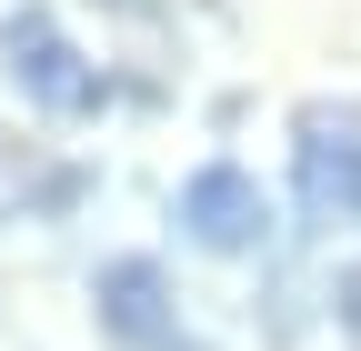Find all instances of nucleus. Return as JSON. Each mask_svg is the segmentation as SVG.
Instances as JSON below:
<instances>
[{"label":"nucleus","instance_id":"f257e3e1","mask_svg":"<svg viewBox=\"0 0 361 351\" xmlns=\"http://www.w3.org/2000/svg\"><path fill=\"white\" fill-rule=\"evenodd\" d=\"M0 51H11V80H20V91H30L40 111H51V121H90V111L111 101L101 61H90L80 40H71V30H61L51 11H40V0L0 20Z\"/></svg>","mask_w":361,"mask_h":351},{"label":"nucleus","instance_id":"f03ea898","mask_svg":"<svg viewBox=\"0 0 361 351\" xmlns=\"http://www.w3.org/2000/svg\"><path fill=\"white\" fill-rule=\"evenodd\" d=\"M180 241H191V251H221V261L261 251V241H271V201H261V181H251V171H231V161L191 171V191H180Z\"/></svg>","mask_w":361,"mask_h":351},{"label":"nucleus","instance_id":"7ed1b4c3","mask_svg":"<svg viewBox=\"0 0 361 351\" xmlns=\"http://www.w3.org/2000/svg\"><path fill=\"white\" fill-rule=\"evenodd\" d=\"M301 130H311V141H301V221H322V231L331 221H361V111L341 130L311 111Z\"/></svg>","mask_w":361,"mask_h":351},{"label":"nucleus","instance_id":"20e7f679","mask_svg":"<svg viewBox=\"0 0 361 351\" xmlns=\"http://www.w3.org/2000/svg\"><path fill=\"white\" fill-rule=\"evenodd\" d=\"M90 301H101V331H111L121 351H161V341H180V301H171V281H161V261H111Z\"/></svg>","mask_w":361,"mask_h":351},{"label":"nucleus","instance_id":"39448f33","mask_svg":"<svg viewBox=\"0 0 361 351\" xmlns=\"http://www.w3.org/2000/svg\"><path fill=\"white\" fill-rule=\"evenodd\" d=\"M331 321H341V341L361 351V261H351L341 281H331Z\"/></svg>","mask_w":361,"mask_h":351}]
</instances>
